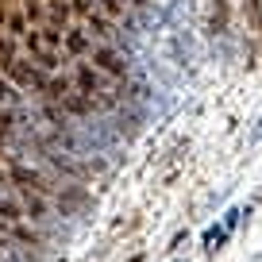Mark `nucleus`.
I'll return each instance as SVG.
<instances>
[{
    "instance_id": "nucleus-12",
    "label": "nucleus",
    "mask_w": 262,
    "mask_h": 262,
    "mask_svg": "<svg viewBox=\"0 0 262 262\" xmlns=\"http://www.w3.org/2000/svg\"><path fill=\"white\" fill-rule=\"evenodd\" d=\"M228 235L231 231H224V228H208L205 231V254H216L224 243H228Z\"/></svg>"
},
{
    "instance_id": "nucleus-3",
    "label": "nucleus",
    "mask_w": 262,
    "mask_h": 262,
    "mask_svg": "<svg viewBox=\"0 0 262 262\" xmlns=\"http://www.w3.org/2000/svg\"><path fill=\"white\" fill-rule=\"evenodd\" d=\"M8 181H16V189H35V193H50V189H54L47 173L31 170V166H24V162H12L8 166Z\"/></svg>"
},
{
    "instance_id": "nucleus-18",
    "label": "nucleus",
    "mask_w": 262,
    "mask_h": 262,
    "mask_svg": "<svg viewBox=\"0 0 262 262\" xmlns=\"http://www.w3.org/2000/svg\"><path fill=\"white\" fill-rule=\"evenodd\" d=\"M100 8H104V16H120L123 12V0H97Z\"/></svg>"
},
{
    "instance_id": "nucleus-10",
    "label": "nucleus",
    "mask_w": 262,
    "mask_h": 262,
    "mask_svg": "<svg viewBox=\"0 0 262 262\" xmlns=\"http://www.w3.org/2000/svg\"><path fill=\"white\" fill-rule=\"evenodd\" d=\"M4 258L8 262H42L35 251H27V247H19L16 239H8V247H4Z\"/></svg>"
},
{
    "instance_id": "nucleus-20",
    "label": "nucleus",
    "mask_w": 262,
    "mask_h": 262,
    "mask_svg": "<svg viewBox=\"0 0 262 262\" xmlns=\"http://www.w3.org/2000/svg\"><path fill=\"white\" fill-rule=\"evenodd\" d=\"M262 139V120L258 123H254V127H251V135H247V147H254V143H258Z\"/></svg>"
},
{
    "instance_id": "nucleus-11",
    "label": "nucleus",
    "mask_w": 262,
    "mask_h": 262,
    "mask_svg": "<svg viewBox=\"0 0 262 262\" xmlns=\"http://www.w3.org/2000/svg\"><path fill=\"white\" fill-rule=\"evenodd\" d=\"M31 58H35V66H39L42 74H54L58 70V62H62V58L54 54V50H47V47H39V50H31Z\"/></svg>"
},
{
    "instance_id": "nucleus-7",
    "label": "nucleus",
    "mask_w": 262,
    "mask_h": 262,
    "mask_svg": "<svg viewBox=\"0 0 262 262\" xmlns=\"http://www.w3.org/2000/svg\"><path fill=\"white\" fill-rule=\"evenodd\" d=\"M62 42H66V50L74 58H81V54H89V35L81 31V27H70V31L62 35Z\"/></svg>"
},
{
    "instance_id": "nucleus-8",
    "label": "nucleus",
    "mask_w": 262,
    "mask_h": 262,
    "mask_svg": "<svg viewBox=\"0 0 262 262\" xmlns=\"http://www.w3.org/2000/svg\"><path fill=\"white\" fill-rule=\"evenodd\" d=\"M0 108H24V93H19V85L0 81Z\"/></svg>"
},
{
    "instance_id": "nucleus-13",
    "label": "nucleus",
    "mask_w": 262,
    "mask_h": 262,
    "mask_svg": "<svg viewBox=\"0 0 262 262\" xmlns=\"http://www.w3.org/2000/svg\"><path fill=\"white\" fill-rule=\"evenodd\" d=\"M62 35H66L62 27H50V24H47V27H42V35H39V42H42L47 50H58V47H62Z\"/></svg>"
},
{
    "instance_id": "nucleus-14",
    "label": "nucleus",
    "mask_w": 262,
    "mask_h": 262,
    "mask_svg": "<svg viewBox=\"0 0 262 262\" xmlns=\"http://www.w3.org/2000/svg\"><path fill=\"white\" fill-rule=\"evenodd\" d=\"M66 93H70V81H66V77H50V81H47V93H42V97H50V100H62Z\"/></svg>"
},
{
    "instance_id": "nucleus-22",
    "label": "nucleus",
    "mask_w": 262,
    "mask_h": 262,
    "mask_svg": "<svg viewBox=\"0 0 262 262\" xmlns=\"http://www.w3.org/2000/svg\"><path fill=\"white\" fill-rule=\"evenodd\" d=\"M0 262H8V258H4V251H0Z\"/></svg>"
},
{
    "instance_id": "nucleus-23",
    "label": "nucleus",
    "mask_w": 262,
    "mask_h": 262,
    "mask_svg": "<svg viewBox=\"0 0 262 262\" xmlns=\"http://www.w3.org/2000/svg\"><path fill=\"white\" fill-rule=\"evenodd\" d=\"M0 4H4V0H0Z\"/></svg>"
},
{
    "instance_id": "nucleus-15",
    "label": "nucleus",
    "mask_w": 262,
    "mask_h": 262,
    "mask_svg": "<svg viewBox=\"0 0 262 262\" xmlns=\"http://www.w3.org/2000/svg\"><path fill=\"white\" fill-rule=\"evenodd\" d=\"M12 62H16V42H12V35H0V66L8 70Z\"/></svg>"
},
{
    "instance_id": "nucleus-9",
    "label": "nucleus",
    "mask_w": 262,
    "mask_h": 262,
    "mask_svg": "<svg viewBox=\"0 0 262 262\" xmlns=\"http://www.w3.org/2000/svg\"><path fill=\"white\" fill-rule=\"evenodd\" d=\"M47 24H50V27H62V31H66V24H70V4L50 0V4H47Z\"/></svg>"
},
{
    "instance_id": "nucleus-2",
    "label": "nucleus",
    "mask_w": 262,
    "mask_h": 262,
    "mask_svg": "<svg viewBox=\"0 0 262 262\" xmlns=\"http://www.w3.org/2000/svg\"><path fill=\"white\" fill-rule=\"evenodd\" d=\"M166 50H170V62L178 66V70H189L193 74V62H196V47H193V35H189L185 24L173 27L170 42H166Z\"/></svg>"
},
{
    "instance_id": "nucleus-21",
    "label": "nucleus",
    "mask_w": 262,
    "mask_h": 262,
    "mask_svg": "<svg viewBox=\"0 0 262 262\" xmlns=\"http://www.w3.org/2000/svg\"><path fill=\"white\" fill-rule=\"evenodd\" d=\"M185 239H189V235H185V231H178V235H173V239H170V247H166V251H181V243H185Z\"/></svg>"
},
{
    "instance_id": "nucleus-16",
    "label": "nucleus",
    "mask_w": 262,
    "mask_h": 262,
    "mask_svg": "<svg viewBox=\"0 0 262 262\" xmlns=\"http://www.w3.org/2000/svg\"><path fill=\"white\" fill-rule=\"evenodd\" d=\"M24 16L35 19V24H42V19H47V8H42L39 0H24Z\"/></svg>"
},
{
    "instance_id": "nucleus-4",
    "label": "nucleus",
    "mask_w": 262,
    "mask_h": 262,
    "mask_svg": "<svg viewBox=\"0 0 262 262\" xmlns=\"http://www.w3.org/2000/svg\"><path fill=\"white\" fill-rule=\"evenodd\" d=\"M58 104H62V112H66V116H81V120L97 116V100H93L89 93H66Z\"/></svg>"
},
{
    "instance_id": "nucleus-1",
    "label": "nucleus",
    "mask_w": 262,
    "mask_h": 262,
    "mask_svg": "<svg viewBox=\"0 0 262 262\" xmlns=\"http://www.w3.org/2000/svg\"><path fill=\"white\" fill-rule=\"evenodd\" d=\"M131 62H135V58H123L112 42L93 47V66H97L100 74H108V77H131Z\"/></svg>"
},
{
    "instance_id": "nucleus-5",
    "label": "nucleus",
    "mask_w": 262,
    "mask_h": 262,
    "mask_svg": "<svg viewBox=\"0 0 262 262\" xmlns=\"http://www.w3.org/2000/svg\"><path fill=\"white\" fill-rule=\"evenodd\" d=\"M74 81H77V93H89V97L104 89V77H100V70H97V66H89V62H77Z\"/></svg>"
},
{
    "instance_id": "nucleus-6",
    "label": "nucleus",
    "mask_w": 262,
    "mask_h": 262,
    "mask_svg": "<svg viewBox=\"0 0 262 262\" xmlns=\"http://www.w3.org/2000/svg\"><path fill=\"white\" fill-rule=\"evenodd\" d=\"M85 31H89V35H97L100 42H112V39H116V27L108 24V16H104V12H89V16H85Z\"/></svg>"
},
{
    "instance_id": "nucleus-17",
    "label": "nucleus",
    "mask_w": 262,
    "mask_h": 262,
    "mask_svg": "<svg viewBox=\"0 0 262 262\" xmlns=\"http://www.w3.org/2000/svg\"><path fill=\"white\" fill-rule=\"evenodd\" d=\"M239 220H243V208H228V212H224V224H220V228H224V231H235V228H239Z\"/></svg>"
},
{
    "instance_id": "nucleus-19",
    "label": "nucleus",
    "mask_w": 262,
    "mask_h": 262,
    "mask_svg": "<svg viewBox=\"0 0 262 262\" xmlns=\"http://www.w3.org/2000/svg\"><path fill=\"white\" fill-rule=\"evenodd\" d=\"M70 12H77V16H89V12H93V0H74V4H70Z\"/></svg>"
}]
</instances>
